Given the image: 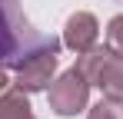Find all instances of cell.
<instances>
[{"instance_id":"obj_1","label":"cell","mask_w":123,"mask_h":119,"mask_svg":"<svg viewBox=\"0 0 123 119\" xmlns=\"http://www.w3.org/2000/svg\"><path fill=\"white\" fill-rule=\"evenodd\" d=\"M47 46H60V40L30 23L20 0H0V66L17 70L27 56Z\"/></svg>"},{"instance_id":"obj_4","label":"cell","mask_w":123,"mask_h":119,"mask_svg":"<svg viewBox=\"0 0 123 119\" xmlns=\"http://www.w3.org/2000/svg\"><path fill=\"white\" fill-rule=\"evenodd\" d=\"M57 56H60V46H47V50H37L33 56H27L20 66H17V79H13V86H20L23 93L50 89L53 73H57Z\"/></svg>"},{"instance_id":"obj_2","label":"cell","mask_w":123,"mask_h":119,"mask_svg":"<svg viewBox=\"0 0 123 119\" xmlns=\"http://www.w3.org/2000/svg\"><path fill=\"white\" fill-rule=\"evenodd\" d=\"M77 66H80L90 86H97L106 99H120L123 103V53H117L110 43L106 46H93L77 56Z\"/></svg>"},{"instance_id":"obj_6","label":"cell","mask_w":123,"mask_h":119,"mask_svg":"<svg viewBox=\"0 0 123 119\" xmlns=\"http://www.w3.org/2000/svg\"><path fill=\"white\" fill-rule=\"evenodd\" d=\"M0 119H37L33 106H30V99H27V93L20 86L0 93Z\"/></svg>"},{"instance_id":"obj_8","label":"cell","mask_w":123,"mask_h":119,"mask_svg":"<svg viewBox=\"0 0 123 119\" xmlns=\"http://www.w3.org/2000/svg\"><path fill=\"white\" fill-rule=\"evenodd\" d=\"M106 43H110L117 53H123V13L106 23Z\"/></svg>"},{"instance_id":"obj_3","label":"cell","mask_w":123,"mask_h":119,"mask_svg":"<svg viewBox=\"0 0 123 119\" xmlns=\"http://www.w3.org/2000/svg\"><path fill=\"white\" fill-rule=\"evenodd\" d=\"M47 99H50V109L57 116H77L80 109H86V99H90V79L80 66H70L67 73L50 83L47 89Z\"/></svg>"},{"instance_id":"obj_5","label":"cell","mask_w":123,"mask_h":119,"mask_svg":"<svg viewBox=\"0 0 123 119\" xmlns=\"http://www.w3.org/2000/svg\"><path fill=\"white\" fill-rule=\"evenodd\" d=\"M97 40H100V23H97L93 13L77 10L73 17L67 20V27H63V46H70L77 56L86 53V50H93Z\"/></svg>"},{"instance_id":"obj_7","label":"cell","mask_w":123,"mask_h":119,"mask_svg":"<svg viewBox=\"0 0 123 119\" xmlns=\"http://www.w3.org/2000/svg\"><path fill=\"white\" fill-rule=\"evenodd\" d=\"M86 119H123V103L120 99H106L103 96L90 113H86Z\"/></svg>"},{"instance_id":"obj_9","label":"cell","mask_w":123,"mask_h":119,"mask_svg":"<svg viewBox=\"0 0 123 119\" xmlns=\"http://www.w3.org/2000/svg\"><path fill=\"white\" fill-rule=\"evenodd\" d=\"M7 83H10V79H7V66H0V93L7 89Z\"/></svg>"}]
</instances>
